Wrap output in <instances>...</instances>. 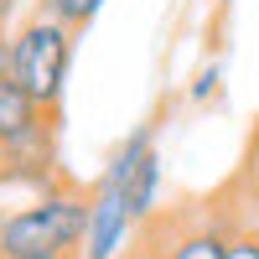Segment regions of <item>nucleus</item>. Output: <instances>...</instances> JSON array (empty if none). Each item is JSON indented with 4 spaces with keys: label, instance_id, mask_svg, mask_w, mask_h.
I'll return each mask as SVG.
<instances>
[{
    "label": "nucleus",
    "instance_id": "obj_16",
    "mask_svg": "<svg viewBox=\"0 0 259 259\" xmlns=\"http://www.w3.org/2000/svg\"><path fill=\"white\" fill-rule=\"evenodd\" d=\"M0 254H6V249H0Z\"/></svg>",
    "mask_w": 259,
    "mask_h": 259
},
{
    "label": "nucleus",
    "instance_id": "obj_17",
    "mask_svg": "<svg viewBox=\"0 0 259 259\" xmlns=\"http://www.w3.org/2000/svg\"><path fill=\"white\" fill-rule=\"evenodd\" d=\"M0 36H6V31H0Z\"/></svg>",
    "mask_w": 259,
    "mask_h": 259
},
{
    "label": "nucleus",
    "instance_id": "obj_8",
    "mask_svg": "<svg viewBox=\"0 0 259 259\" xmlns=\"http://www.w3.org/2000/svg\"><path fill=\"white\" fill-rule=\"evenodd\" d=\"M104 6H109V0H36L41 16H52V21H62V26H73V31H89Z\"/></svg>",
    "mask_w": 259,
    "mask_h": 259
},
{
    "label": "nucleus",
    "instance_id": "obj_1",
    "mask_svg": "<svg viewBox=\"0 0 259 259\" xmlns=\"http://www.w3.org/2000/svg\"><path fill=\"white\" fill-rule=\"evenodd\" d=\"M73 47H78L73 26L31 11V16H21L16 26L0 36V73L21 78L26 94L41 104V109L57 114L62 94H68V73H73Z\"/></svg>",
    "mask_w": 259,
    "mask_h": 259
},
{
    "label": "nucleus",
    "instance_id": "obj_12",
    "mask_svg": "<svg viewBox=\"0 0 259 259\" xmlns=\"http://www.w3.org/2000/svg\"><path fill=\"white\" fill-rule=\"evenodd\" d=\"M16 6H21V0H0V31H11V21H16Z\"/></svg>",
    "mask_w": 259,
    "mask_h": 259
},
{
    "label": "nucleus",
    "instance_id": "obj_10",
    "mask_svg": "<svg viewBox=\"0 0 259 259\" xmlns=\"http://www.w3.org/2000/svg\"><path fill=\"white\" fill-rule=\"evenodd\" d=\"M223 259H259V223L244 218L239 228H233V239H228V254Z\"/></svg>",
    "mask_w": 259,
    "mask_h": 259
},
{
    "label": "nucleus",
    "instance_id": "obj_2",
    "mask_svg": "<svg viewBox=\"0 0 259 259\" xmlns=\"http://www.w3.org/2000/svg\"><path fill=\"white\" fill-rule=\"evenodd\" d=\"M83 233H89V192L73 182H52L31 202L6 212L0 249L6 254H73L78 259Z\"/></svg>",
    "mask_w": 259,
    "mask_h": 259
},
{
    "label": "nucleus",
    "instance_id": "obj_4",
    "mask_svg": "<svg viewBox=\"0 0 259 259\" xmlns=\"http://www.w3.org/2000/svg\"><path fill=\"white\" fill-rule=\"evenodd\" d=\"M244 218H233L228 207H202V212H177V218H156L150 233L161 239L166 259H223L228 239Z\"/></svg>",
    "mask_w": 259,
    "mask_h": 259
},
{
    "label": "nucleus",
    "instance_id": "obj_15",
    "mask_svg": "<svg viewBox=\"0 0 259 259\" xmlns=\"http://www.w3.org/2000/svg\"><path fill=\"white\" fill-rule=\"evenodd\" d=\"M218 6H233V0H218Z\"/></svg>",
    "mask_w": 259,
    "mask_h": 259
},
{
    "label": "nucleus",
    "instance_id": "obj_7",
    "mask_svg": "<svg viewBox=\"0 0 259 259\" xmlns=\"http://www.w3.org/2000/svg\"><path fill=\"white\" fill-rule=\"evenodd\" d=\"M124 197H130V207H135L140 228H150V223L161 218V150H150V156L140 161V171L124 187Z\"/></svg>",
    "mask_w": 259,
    "mask_h": 259
},
{
    "label": "nucleus",
    "instance_id": "obj_6",
    "mask_svg": "<svg viewBox=\"0 0 259 259\" xmlns=\"http://www.w3.org/2000/svg\"><path fill=\"white\" fill-rule=\"evenodd\" d=\"M150 150H156V124H135V130H130V140H119V150H114V156H109V166H104L99 171V182H109V187H130V177H135V171H140V161L150 156Z\"/></svg>",
    "mask_w": 259,
    "mask_h": 259
},
{
    "label": "nucleus",
    "instance_id": "obj_5",
    "mask_svg": "<svg viewBox=\"0 0 259 259\" xmlns=\"http://www.w3.org/2000/svg\"><path fill=\"white\" fill-rule=\"evenodd\" d=\"M41 124H52V114L26 94L21 78L0 73V150H11L16 140H26L31 130H41Z\"/></svg>",
    "mask_w": 259,
    "mask_h": 259
},
{
    "label": "nucleus",
    "instance_id": "obj_3",
    "mask_svg": "<svg viewBox=\"0 0 259 259\" xmlns=\"http://www.w3.org/2000/svg\"><path fill=\"white\" fill-rule=\"evenodd\" d=\"M140 218L130 197L109 182H94L89 187V233H83V254L78 259H124L130 249L140 244Z\"/></svg>",
    "mask_w": 259,
    "mask_h": 259
},
{
    "label": "nucleus",
    "instance_id": "obj_9",
    "mask_svg": "<svg viewBox=\"0 0 259 259\" xmlns=\"http://www.w3.org/2000/svg\"><path fill=\"white\" fill-rule=\"evenodd\" d=\"M218 94H223V62H218V57H207L202 68L192 73V83H187V99H192V104H212Z\"/></svg>",
    "mask_w": 259,
    "mask_h": 259
},
{
    "label": "nucleus",
    "instance_id": "obj_13",
    "mask_svg": "<svg viewBox=\"0 0 259 259\" xmlns=\"http://www.w3.org/2000/svg\"><path fill=\"white\" fill-rule=\"evenodd\" d=\"M0 259H73V254H0Z\"/></svg>",
    "mask_w": 259,
    "mask_h": 259
},
{
    "label": "nucleus",
    "instance_id": "obj_14",
    "mask_svg": "<svg viewBox=\"0 0 259 259\" xmlns=\"http://www.w3.org/2000/svg\"><path fill=\"white\" fill-rule=\"evenodd\" d=\"M0 228H6V207H0Z\"/></svg>",
    "mask_w": 259,
    "mask_h": 259
},
{
    "label": "nucleus",
    "instance_id": "obj_11",
    "mask_svg": "<svg viewBox=\"0 0 259 259\" xmlns=\"http://www.w3.org/2000/svg\"><path fill=\"white\" fill-rule=\"evenodd\" d=\"M124 259H166V249H161V239H156V233H150V228H145V233H140V244H135V249H130Z\"/></svg>",
    "mask_w": 259,
    "mask_h": 259
}]
</instances>
